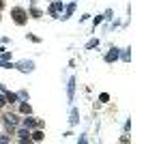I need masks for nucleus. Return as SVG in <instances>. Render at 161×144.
I'll return each mask as SVG.
<instances>
[{
	"label": "nucleus",
	"mask_w": 161,
	"mask_h": 144,
	"mask_svg": "<svg viewBox=\"0 0 161 144\" xmlns=\"http://www.w3.org/2000/svg\"><path fill=\"white\" fill-rule=\"evenodd\" d=\"M11 13H13V22H15L17 26H24V24H26V11H24V9L15 7Z\"/></svg>",
	"instance_id": "nucleus-1"
},
{
	"label": "nucleus",
	"mask_w": 161,
	"mask_h": 144,
	"mask_svg": "<svg viewBox=\"0 0 161 144\" xmlns=\"http://www.w3.org/2000/svg\"><path fill=\"white\" fill-rule=\"evenodd\" d=\"M17 69H22V71H26V73H30V71L34 69V62H32V60H22V62H17Z\"/></svg>",
	"instance_id": "nucleus-2"
},
{
	"label": "nucleus",
	"mask_w": 161,
	"mask_h": 144,
	"mask_svg": "<svg viewBox=\"0 0 161 144\" xmlns=\"http://www.w3.org/2000/svg\"><path fill=\"white\" fill-rule=\"evenodd\" d=\"M73 97H75V80H71L69 82V101H73Z\"/></svg>",
	"instance_id": "nucleus-3"
},
{
	"label": "nucleus",
	"mask_w": 161,
	"mask_h": 144,
	"mask_svg": "<svg viewBox=\"0 0 161 144\" xmlns=\"http://www.w3.org/2000/svg\"><path fill=\"white\" fill-rule=\"evenodd\" d=\"M116 58H118V50H116V48H112V52L105 56V60H107V62H112V60H116Z\"/></svg>",
	"instance_id": "nucleus-4"
},
{
	"label": "nucleus",
	"mask_w": 161,
	"mask_h": 144,
	"mask_svg": "<svg viewBox=\"0 0 161 144\" xmlns=\"http://www.w3.org/2000/svg\"><path fill=\"white\" fill-rule=\"evenodd\" d=\"M58 11H62V4H60V2H54V4L50 7V13H52V15H56ZM56 17H58V15H56Z\"/></svg>",
	"instance_id": "nucleus-5"
},
{
	"label": "nucleus",
	"mask_w": 161,
	"mask_h": 144,
	"mask_svg": "<svg viewBox=\"0 0 161 144\" xmlns=\"http://www.w3.org/2000/svg\"><path fill=\"white\" fill-rule=\"evenodd\" d=\"M4 97H7V101H11V103H15L17 99H20V97H17L15 93H7V91H4Z\"/></svg>",
	"instance_id": "nucleus-6"
},
{
	"label": "nucleus",
	"mask_w": 161,
	"mask_h": 144,
	"mask_svg": "<svg viewBox=\"0 0 161 144\" xmlns=\"http://www.w3.org/2000/svg\"><path fill=\"white\" fill-rule=\"evenodd\" d=\"M24 127H28V129L37 127V121H34V118H26V121H24Z\"/></svg>",
	"instance_id": "nucleus-7"
},
{
	"label": "nucleus",
	"mask_w": 161,
	"mask_h": 144,
	"mask_svg": "<svg viewBox=\"0 0 161 144\" xmlns=\"http://www.w3.org/2000/svg\"><path fill=\"white\" fill-rule=\"evenodd\" d=\"M77 116H79V114H77V110L73 107V110H71V118H69V123H71V125H75V123H77Z\"/></svg>",
	"instance_id": "nucleus-8"
},
{
	"label": "nucleus",
	"mask_w": 161,
	"mask_h": 144,
	"mask_svg": "<svg viewBox=\"0 0 161 144\" xmlns=\"http://www.w3.org/2000/svg\"><path fill=\"white\" fill-rule=\"evenodd\" d=\"M97 45H99V39H90V41L86 43V50H93V48H97Z\"/></svg>",
	"instance_id": "nucleus-9"
},
{
	"label": "nucleus",
	"mask_w": 161,
	"mask_h": 144,
	"mask_svg": "<svg viewBox=\"0 0 161 144\" xmlns=\"http://www.w3.org/2000/svg\"><path fill=\"white\" fill-rule=\"evenodd\" d=\"M17 136H20V140H28V136H30V133L26 131V129H20V131H17Z\"/></svg>",
	"instance_id": "nucleus-10"
},
{
	"label": "nucleus",
	"mask_w": 161,
	"mask_h": 144,
	"mask_svg": "<svg viewBox=\"0 0 161 144\" xmlns=\"http://www.w3.org/2000/svg\"><path fill=\"white\" fill-rule=\"evenodd\" d=\"M20 112H22V114H30V105H28V103H22V105H20Z\"/></svg>",
	"instance_id": "nucleus-11"
},
{
	"label": "nucleus",
	"mask_w": 161,
	"mask_h": 144,
	"mask_svg": "<svg viewBox=\"0 0 161 144\" xmlns=\"http://www.w3.org/2000/svg\"><path fill=\"white\" fill-rule=\"evenodd\" d=\"M73 9H75V4H69V7H67V11H65L67 15H62V17H65V20H67V17H69L71 13H73Z\"/></svg>",
	"instance_id": "nucleus-12"
},
{
	"label": "nucleus",
	"mask_w": 161,
	"mask_h": 144,
	"mask_svg": "<svg viewBox=\"0 0 161 144\" xmlns=\"http://www.w3.org/2000/svg\"><path fill=\"white\" fill-rule=\"evenodd\" d=\"M32 140H37V142L43 140V131H34V133H32Z\"/></svg>",
	"instance_id": "nucleus-13"
},
{
	"label": "nucleus",
	"mask_w": 161,
	"mask_h": 144,
	"mask_svg": "<svg viewBox=\"0 0 161 144\" xmlns=\"http://www.w3.org/2000/svg\"><path fill=\"white\" fill-rule=\"evenodd\" d=\"M0 67H4V69H9V67H13V65H11V62H7V60H2V58H0Z\"/></svg>",
	"instance_id": "nucleus-14"
},
{
	"label": "nucleus",
	"mask_w": 161,
	"mask_h": 144,
	"mask_svg": "<svg viewBox=\"0 0 161 144\" xmlns=\"http://www.w3.org/2000/svg\"><path fill=\"white\" fill-rule=\"evenodd\" d=\"M41 15H43V13L39 11V9H32V17H37V20H39V17H41Z\"/></svg>",
	"instance_id": "nucleus-15"
},
{
	"label": "nucleus",
	"mask_w": 161,
	"mask_h": 144,
	"mask_svg": "<svg viewBox=\"0 0 161 144\" xmlns=\"http://www.w3.org/2000/svg\"><path fill=\"white\" fill-rule=\"evenodd\" d=\"M4 103H7V97H4V95H0V105H4Z\"/></svg>",
	"instance_id": "nucleus-16"
},
{
	"label": "nucleus",
	"mask_w": 161,
	"mask_h": 144,
	"mask_svg": "<svg viewBox=\"0 0 161 144\" xmlns=\"http://www.w3.org/2000/svg\"><path fill=\"white\" fill-rule=\"evenodd\" d=\"M9 140H11L9 136H0V142H9Z\"/></svg>",
	"instance_id": "nucleus-17"
},
{
	"label": "nucleus",
	"mask_w": 161,
	"mask_h": 144,
	"mask_svg": "<svg viewBox=\"0 0 161 144\" xmlns=\"http://www.w3.org/2000/svg\"><path fill=\"white\" fill-rule=\"evenodd\" d=\"M0 93H4V86H2V84H0Z\"/></svg>",
	"instance_id": "nucleus-18"
},
{
	"label": "nucleus",
	"mask_w": 161,
	"mask_h": 144,
	"mask_svg": "<svg viewBox=\"0 0 161 144\" xmlns=\"http://www.w3.org/2000/svg\"><path fill=\"white\" fill-rule=\"evenodd\" d=\"M0 9H2V0H0Z\"/></svg>",
	"instance_id": "nucleus-19"
}]
</instances>
